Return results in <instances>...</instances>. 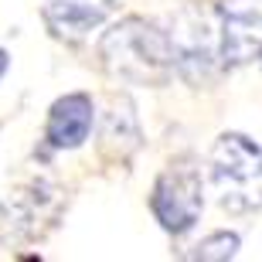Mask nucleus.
<instances>
[{
  "instance_id": "4",
  "label": "nucleus",
  "mask_w": 262,
  "mask_h": 262,
  "mask_svg": "<svg viewBox=\"0 0 262 262\" xmlns=\"http://www.w3.org/2000/svg\"><path fill=\"white\" fill-rule=\"evenodd\" d=\"M150 211L167 235H187L204 211V174L191 157L160 170L150 191Z\"/></svg>"
},
{
  "instance_id": "10",
  "label": "nucleus",
  "mask_w": 262,
  "mask_h": 262,
  "mask_svg": "<svg viewBox=\"0 0 262 262\" xmlns=\"http://www.w3.org/2000/svg\"><path fill=\"white\" fill-rule=\"evenodd\" d=\"M7 68H10V55L0 48V78H4V72H7Z\"/></svg>"
},
{
  "instance_id": "8",
  "label": "nucleus",
  "mask_w": 262,
  "mask_h": 262,
  "mask_svg": "<svg viewBox=\"0 0 262 262\" xmlns=\"http://www.w3.org/2000/svg\"><path fill=\"white\" fill-rule=\"evenodd\" d=\"M119 7V0H45V24L61 41H85L102 20Z\"/></svg>"
},
{
  "instance_id": "6",
  "label": "nucleus",
  "mask_w": 262,
  "mask_h": 262,
  "mask_svg": "<svg viewBox=\"0 0 262 262\" xmlns=\"http://www.w3.org/2000/svg\"><path fill=\"white\" fill-rule=\"evenodd\" d=\"M58 204V191L48 181H28L24 187H17L14 194H7L0 201V225H7V238H34L38 235V222L51 218Z\"/></svg>"
},
{
  "instance_id": "3",
  "label": "nucleus",
  "mask_w": 262,
  "mask_h": 262,
  "mask_svg": "<svg viewBox=\"0 0 262 262\" xmlns=\"http://www.w3.org/2000/svg\"><path fill=\"white\" fill-rule=\"evenodd\" d=\"M167 41L174 72L187 85H208L218 72H225L218 55V17L208 4H184L181 10H174Z\"/></svg>"
},
{
  "instance_id": "5",
  "label": "nucleus",
  "mask_w": 262,
  "mask_h": 262,
  "mask_svg": "<svg viewBox=\"0 0 262 262\" xmlns=\"http://www.w3.org/2000/svg\"><path fill=\"white\" fill-rule=\"evenodd\" d=\"M214 17L225 72L262 61V0H218Z\"/></svg>"
},
{
  "instance_id": "7",
  "label": "nucleus",
  "mask_w": 262,
  "mask_h": 262,
  "mask_svg": "<svg viewBox=\"0 0 262 262\" xmlns=\"http://www.w3.org/2000/svg\"><path fill=\"white\" fill-rule=\"evenodd\" d=\"M96 123V106L92 96L85 92H68V96L55 99V106L48 109V123H45V140L51 150H78L89 140Z\"/></svg>"
},
{
  "instance_id": "1",
  "label": "nucleus",
  "mask_w": 262,
  "mask_h": 262,
  "mask_svg": "<svg viewBox=\"0 0 262 262\" xmlns=\"http://www.w3.org/2000/svg\"><path fill=\"white\" fill-rule=\"evenodd\" d=\"M99 61L113 78L129 85L160 89L174 75L167 31L146 17H123L113 24L99 41Z\"/></svg>"
},
{
  "instance_id": "2",
  "label": "nucleus",
  "mask_w": 262,
  "mask_h": 262,
  "mask_svg": "<svg viewBox=\"0 0 262 262\" xmlns=\"http://www.w3.org/2000/svg\"><path fill=\"white\" fill-rule=\"evenodd\" d=\"M211 184L228 214L262 211V146L245 133H222L211 146Z\"/></svg>"
},
{
  "instance_id": "9",
  "label": "nucleus",
  "mask_w": 262,
  "mask_h": 262,
  "mask_svg": "<svg viewBox=\"0 0 262 262\" xmlns=\"http://www.w3.org/2000/svg\"><path fill=\"white\" fill-rule=\"evenodd\" d=\"M238 249H242V238H238V232H228V228H218V232L204 235L201 242L191 249V252H184V259H204V262H225V259H235L238 255Z\"/></svg>"
}]
</instances>
